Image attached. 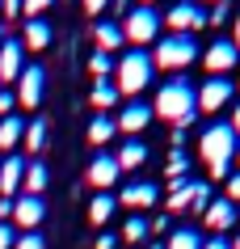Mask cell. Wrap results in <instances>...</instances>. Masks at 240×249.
<instances>
[{
	"label": "cell",
	"instance_id": "obj_18",
	"mask_svg": "<svg viewBox=\"0 0 240 249\" xmlns=\"http://www.w3.org/2000/svg\"><path fill=\"white\" fill-rule=\"evenodd\" d=\"M156 198H160V190H156L152 182H131L127 190H122V203H127V207H135V211H139V207H152Z\"/></svg>",
	"mask_w": 240,
	"mask_h": 249
},
{
	"label": "cell",
	"instance_id": "obj_43",
	"mask_svg": "<svg viewBox=\"0 0 240 249\" xmlns=\"http://www.w3.org/2000/svg\"><path fill=\"white\" fill-rule=\"evenodd\" d=\"M227 127H232V135H240V106H236V114H232V123H227Z\"/></svg>",
	"mask_w": 240,
	"mask_h": 249
},
{
	"label": "cell",
	"instance_id": "obj_40",
	"mask_svg": "<svg viewBox=\"0 0 240 249\" xmlns=\"http://www.w3.org/2000/svg\"><path fill=\"white\" fill-rule=\"evenodd\" d=\"M106 4H110V0H84V9H89V13H101Z\"/></svg>",
	"mask_w": 240,
	"mask_h": 249
},
{
	"label": "cell",
	"instance_id": "obj_42",
	"mask_svg": "<svg viewBox=\"0 0 240 249\" xmlns=\"http://www.w3.org/2000/svg\"><path fill=\"white\" fill-rule=\"evenodd\" d=\"M97 249H114V236H110V232H106V236H97Z\"/></svg>",
	"mask_w": 240,
	"mask_h": 249
},
{
	"label": "cell",
	"instance_id": "obj_31",
	"mask_svg": "<svg viewBox=\"0 0 240 249\" xmlns=\"http://www.w3.org/2000/svg\"><path fill=\"white\" fill-rule=\"evenodd\" d=\"M51 4H55V0H21V13H26V17H42Z\"/></svg>",
	"mask_w": 240,
	"mask_h": 249
},
{
	"label": "cell",
	"instance_id": "obj_15",
	"mask_svg": "<svg viewBox=\"0 0 240 249\" xmlns=\"http://www.w3.org/2000/svg\"><path fill=\"white\" fill-rule=\"evenodd\" d=\"M114 123H118V131H127V135H139L147 127V123H152V110H147L144 102H131L127 106V110H122L118 118H114Z\"/></svg>",
	"mask_w": 240,
	"mask_h": 249
},
{
	"label": "cell",
	"instance_id": "obj_12",
	"mask_svg": "<svg viewBox=\"0 0 240 249\" xmlns=\"http://www.w3.org/2000/svg\"><path fill=\"white\" fill-rule=\"evenodd\" d=\"M42 215H47V203H42L38 195H21V198H13V224H17V228H38Z\"/></svg>",
	"mask_w": 240,
	"mask_h": 249
},
{
	"label": "cell",
	"instance_id": "obj_24",
	"mask_svg": "<svg viewBox=\"0 0 240 249\" xmlns=\"http://www.w3.org/2000/svg\"><path fill=\"white\" fill-rule=\"evenodd\" d=\"M114 207H118V203H114V195H110V190H101V195H93V203H89V220H93V224H106L110 215H114Z\"/></svg>",
	"mask_w": 240,
	"mask_h": 249
},
{
	"label": "cell",
	"instance_id": "obj_17",
	"mask_svg": "<svg viewBox=\"0 0 240 249\" xmlns=\"http://www.w3.org/2000/svg\"><path fill=\"white\" fill-rule=\"evenodd\" d=\"M93 38H97V51H118L122 42H127V34H122V26L118 21H97L93 26Z\"/></svg>",
	"mask_w": 240,
	"mask_h": 249
},
{
	"label": "cell",
	"instance_id": "obj_45",
	"mask_svg": "<svg viewBox=\"0 0 240 249\" xmlns=\"http://www.w3.org/2000/svg\"><path fill=\"white\" fill-rule=\"evenodd\" d=\"M211 4H215V9H219V4H232V0H211Z\"/></svg>",
	"mask_w": 240,
	"mask_h": 249
},
{
	"label": "cell",
	"instance_id": "obj_49",
	"mask_svg": "<svg viewBox=\"0 0 240 249\" xmlns=\"http://www.w3.org/2000/svg\"><path fill=\"white\" fill-rule=\"evenodd\" d=\"M144 4H152V0H144Z\"/></svg>",
	"mask_w": 240,
	"mask_h": 249
},
{
	"label": "cell",
	"instance_id": "obj_47",
	"mask_svg": "<svg viewBox=\"0 0 240 249\" xmlns=\"http://www.w3.org/2000/svg\"><path fill=\"white\" fill-rule=\"evenodd\" d=\"M0 42H4V26H0Z\"/></svg>",
	"mask_w": 240,
	"mask_h": 249
},
{
	"label": "cell",
	"instance_id": "obj_1",
	"mask_svg": "<svg viewBox=\"0 0 240 249\" xmlns=\"http://www.w3.org/2000/svg\"><path fill=\"white\" fill-rule=\"evenodd\" d=\"M156 114L164 118V123H173V127L186 131L190 123H194V114H198V89H194L186 76L169 80V85L156 93Z\"/></svg>",
	"mask_w": 240,
	"mask_h": 249
},
{
	"label": "cell",
	"instance_id": "obj_6",
	"mask_svg": "<svg viewBox=\"0 0 240 249\" xmlns=\"http://www.w3.org/2000/svg\"><path fill=\"white\" fill-rule=\"evenodd\" d=\"M207 207H211V186L207 182H194V178L173 182V190H169V211L186 215V211H207Z\"/></svg>",
	"mask_w": 240,
	"mask_h": 249
},
{
	"label": "cell",
	"instance_id": "obj_4",
	"mask_svg": "<svg viewBox=\"0 0 240 249\" xmlns=\"http://www.w3.org/2000/svg\"><path fill=\"white\" fill-rule=\"evenodd\" d=\"M152 72H156V64H152V55L144 51H127L118 59V93H144L147 85H152Z\"/></svg>",
	"mask_w": 240,
	"mask_h": 249
},
{
	"label": "cell",
	"instance_id": "obj_38",
	"mask_svg": "<svg viewBox=\"0 0 240 249\" xmlns=\"http://www.w3.org/2000/svg\"><path fill=\"white\" fill-rule=\"evenodd\" d=\"M202 249H232V245H227L224 236H211V241H202Z\"/></svg>",
	"mask_w": 240,
	"mask_h": 249
},
{
	"label": "cell",
	"instance_id": "obj_14",
	"mask_svg": "<svg viewBox=\"0 0 240 249\" xmlns=\"http://www.w3.org/2000/svg\"><path fill=\"white\" fill-rule=\"evenodd\" d=\"M202 220H207V228H211V232H224V228H232V224H236V203L215 198L211 207L202 211Z\"/></svg>",
	"mask_w": 240,
	"mask_h": 249
},
{
	"label": "cell",
	"instance_id": "obj_8",
	"mask_svg": "<svg viewBox=\"0 0 240 249\" xmlns=\"http://www.w3.org/2000/svg\"><path fill=\"white\" fill-rule=\"evenodd\" d=\"M236 59H240V47H236V42H227V38L211 42V47H207V55H202V64H207V72H211V76L232 72V68H236Z\"/></svg>",
	"mask_w": 240,
	"mask_h": 249
},
{
	"label": "cell",
	"instance_id": "obj_25",
	"mask_svg": "<svg viewBox=\"0 0 240 249\" xmlns=\"http://www.w3.org/2000/svg\"><path fill=\"white\" fill-rule=\"evenodd\" d=\"M114 131H118V123H114L110 114H101V110H97V114H93V123H89V140H93V144H106V140H110Z\"/></svg>",
	"mask_w": 240,
	"mask_h": 249
},
{
	"label": "cell",
	"instance_id": "obj_3",
	"mask_svg": "<svg viewBox=\"0 0 240 249\" xmlns=\"http://www.w3.org/2000/svg\"><path fill=\"white\" fill-rule=\"evenodd\" d=\"M198 59V42L194 34H169V38L156 42V55H152V64L156 68H169V72H181Z\"/></svg>",
	"mask_w": 240,
	"mask_h": 249
},
{
	"label": "cell",
	"instance_id": "obj_16",
	"mask_svg": "<svg viewBox=\"0 0 240 249\" xmlns=\"http://www.w3.org/2000/svg\"><path fill=\"white\" fill-rule=\"evenodd\" d=\"M21 182H26V157L0 160V190H4V195H17V190H21Z\"/></svg>",
	"mask_w": 240,
	"mask_h": 249
},
{
	"label": "cell",
	"instance_id": "obj_13",
	"mask_svg": "<svg viewBox=\"0 0 240 249\" xmlns=\"http://www.w3.org/2000/svg\"><path fill=\"white\" fill-rule=\"evenodd\" d=\"M118 160L110 157V152H97L93 165H89V186H97V190H110V186L118 182Z\"/></svg>",
	"mask_w": 240,
	"mask_h": 249
},
{
	"label": "cell",
	"instance_id": "obj_21",
	"mask_svg": "<svg viewBox=\"0 0 240 249\" xmlns=\"http://www.w3.org/2000/svg\"><path fill=\"white\" fill-rule=\"evenodd\" d=\"M118 97H122V93H118V85H114L110 76H97V80H93V106L101 110V114H106V110L118 102Z\"/></svg>",
	"mask_w": 240,
	"mask_h": 249
},
{
	"label": "cell",
	"instance_id": "obj_22",
	"mask_svg": "<svg viewBox=\"0 0 240 249\" xmlns=\"http://www.w3.org/2000/svg\"><path fill=\"white\" fill-rule=\"evenodd\" d=\"M21 140H26V123H21V118H17V114L0 118V148L9 152V148H17V144H21Z\"/></svg>",
	"mask_w": 240,
	"mask_h": 249
},
{
	"label": "cell",
	"instance_id": "obj_7",
	"mask_svg": "<svg viewBox=\"0 0 240 249\" xmlns=\"http://www.w3.org/2000/svg\"><path fill=\"white\" fill-rule=\"evenodd\" d=\"M169 26H173V34H194V30L207 26V13H202L194 0H177L173 9H169V17H164Z\"/></svg>",
	"mask_w": 240,
	"mask_h": 249
},
{
	"label": "cell",
	"instance_id": "obj_20",
	"mask_svg": "<svg viewBox=\"0 0 240 249\" xmlns=\"http://www.w3.org/2000/svg\"><path fill=\"white\" fill-rule=\"evenodd\" d=\"M47 182H51L47 165H42V160H26V182H21V190H26V195H38V198H42Z\"/></svg>",
	"mask_w": 240,
	"mask_h": 249
},
{
	"label": "cell",
	"instance_id": "obj_33",
	"mask_svg": "<svg viewBox=\"0 0 240 249\" xmlns=\"http://www.w3.org/2000/svg\"><path fill=\"white\" fill-rule=\"evenodd\" d=\"M227 203H240V173H227Z\"/></svg>",
	"mask_w": 240,
	"mask_h": 249
},
{
	"label": "cell",
	"instance_id": "obj_11",
	"mask_svg": "<svg viewBox=\"0 0 240 249\" xmlns=\"http://www.w3.org/2000/svg\"><path fill=\"white\" fill-rule=\"evenodd\" d=\"M21 72H26V47L13 42V38H4L0 42V85L4 80H17Z\"/></svg>",
	"mask_w": 240,
	"mask_h": 249
},
{
	"label": "cell",
	"instance_id": "obj_27",
	"mask_svg": "<svg viewBox=\"0 0 240 249\" xmlns=\"http://www.w3.org/2000/svg\"><path fill=\"white\" fill-rule=\"evenodd\" d=\"M164 173H169V182H186V173H190V157L181 152V148H173V152H169V160H164Z\"/></svg>",
	"mask_w": 240,
	"mask_h": 249
},
{
	"label": "cell",
	"instance_id": "obj_41",
	"mask_svg": "<svg viewBox=\"0 0 240 249\" xmlns=\"http://www.w3.org/2000/svg\"><path fill=\"white\" fill-rule=\"evenodd\" d=\"M9 215H13V203H9V198H0V220H9Z\"/></svg>",
	"mask_w": 240,
	"mask_h": 249
},
{
	"label": "cell",
	"instance_id": "obj_5",
	"mask_svg": "<svg viewBox=\"0 0 240 249\" xmlns=\"http://www.w3.org/2000/svg\"><path fill=\"white\" fill-rule=\"evenodd\" d=\"M122 34H127V42H135L139 51H144V42H152L160 34V13L152 9V4H139V9H131V13L118 21Z\"/></svg>",
	"mask_w": 240,
	"mask_h": 249
},
{
	"label": "cell",
	"instance_id": "obj_39",
	"mask_svg": "<svg viewBox=\"0 0 240 249\" xmlns=\"http://www.w3.org/2000/svg\"><path fill=\"white\" fill-rule=\"evenodd\" d=\"M110 4H114V13H122V17L131 13V0H110Z\"/></svg>",
	"mask_w": 240,
	"mask_h": 249
},
{
	"label": "cell",
	"instance_id": "obj_9",
	"mask_svg": "<svg viewBox=\"0 0 240 249\" xmlns=\"http://www.w3.org/2000/svg\"><path fill=\"white\" fill-rule=\"evenodd\" d=\"M42 89H47V72L38 64H26V72L17 76V102L21 106H42Z\"/></svg>",
	"mask_w": 240,
	"mask_h": 249
},
{
	"label": "cell",
	"instance_id": "obj_44",
	"mask_svg": "<svg viewBox=\"0 0 240 249\" xmlns=\"http://www.w3.org/2000/svg\"><path fill=\"white\" fill-rule=\"evenodd\" d=\"M232 42H236V47H240V13H236V38H232Z\"/></svg>",
	"mask_w": 240,
	"mask_h": 249
},
{
	"label": "cell",
	"instance_id": "obj_2",
	"mask_svg": "<svg viewBox=\"0 0 240 249\" xmlns=\"http://www.w3.org/2000/svg\"><path fill=\"white\" fill-rule=\"evenodd\" d=\"M198 157H202V165H207V173H211V178H227L232 160H236V135H232V127H227V123H211V127L202 131Z\"/></svg>",
	"mask_w": 240,
	"mask_h": 249
},
{
	"label": "cell",
	"instance_id": "obj_48",
	"mask_svg": "<svg viewBox=\"0 0 240 249\" xmlns=\"http://www.w3.org/2000/svg\"><path fill=\"white\" fill-rule=\"evenodd\" d=\"M236 160H240V144H236Z\"/></svg>",
	"mask_w": 240,
	"mask_h": 249
},
{
	"label": "cell",
	"instance_id": "obj_34",
	"mask_svg": "<svg viewBox=\"0 0 240 249\" xmlns=\"http://www.w3.org/2000/svg\"><path fill=\"white\" fill-rule=\"evenodd\" d=\"M13 106H17V93H9V89H0V114L9 118V114H13Z\"/></svg>",
	"mask_w": 240,
	"mask_h": 249
},
{
	"label": "cell",
	"instance_id": "obj_26",
	"mask_svg": "<svg viewBox=\"0 0 240 249\" xmlns=\"http://www.w3.org/2000/svg\"><path fill=\"white\" fill-rule=\"evenodd\" d=\"M47 127H51L47 118H34V123H26V148L34 152V157L47 148Z\"/></svg>",
	"mask_w": 240,
	"mask_h": 249
},
{
	"label": "cell",
	"instance_id": "obj_30",
	"mask_svg": "<svg viewBox=\"0 0 240 249\" xmlns=\"http://www.w3.org/2000/svg\"><path fill=\"white\" fill-rule=\"evenodd\" d=\"M13 249H47V241H42V232H21Z\"/></svg>",
	"mask_w": 240,
	"mask_h": 249
},
{
	"label": "cell",
	"instance_id": "obj_32",
	"mask_svg": "<svg viewBox=\"0 0 240 249\" xmlns=\"http://www.w3.org/2000/svg\"><path fill=\"white\" fill-rule=\"evenodd\" d=\"M89 68H93V76H110V55H106V51H93Z\"/></svg>",
	"mask_w": 240,
	"mask_h": 249
},
{
	"label": "cell",
	"instance_id": "obj_23",
	"mask_svg": "<svg viewBox=\"0 0 240 249\" xmlns=\"http://www.w3.org/2000/svg\"><path fill=\"white\" fill-rule=\"evenodd\" d=\"M118 169H139V165H144L147 160V144H139V140H131V144H122L118 148Z\"/></svg>",
	"mask_w": 240,
	"mask_h": 249
},
{
	"label": "cell",
	"instance_id": "obj_35",
	"mask_svg": "<svg viewBox=\"0 0 240 249\" xmlns=\"http://www.w3.org/2000/svg\"><path fill=\"white\" fill-rule=\"evenodd\" d=\"M0 13L9 17V21H13V17H21V0H0Z\"/></svg>",
	"mask_w": 240,
	"mask_h": 249
},
{
	"label": "cell",
	"instance_id": "obj_28",
	"mask_svg": "<svg viewBox=\"0 0 240 249\" xmlns=\"http://www.w3.org/2000/svg\"><path fill=\"white\" fill-rule=\"evenodd\" d=\"M164 249H202V236L194 232V228H177L173 236H169V245Z\"/></svg>",
	"mask_w": 240,
	"mask_h": 249
},
{
	"label": "cell",
	"instance_id": "obj_10",
	"mask_svg": "<svg viewBox=\"0 0 240 249\" xmlns=\"http://www.w3.org/2000/svg\"><path fill=\"white\" fill-rule=\"evenodd\" d=\"M232 102V85L224 76H207V85L198 89V110L202 114H215V110H224Z\"/></svg>",
	"mask_w": 240,
	"mask_h": 249
},
{
	"label": "cell",
	"instance_id": "obj_46",
	"mask_svg": "<svg viewBox=\"0 0 240 249\" xmlns=\"http://www.w3.org/2000/svg\"><path fill=\"white\" fill-rule=\"evenodd\" d=\"M232 249H240V236H236V241H232Z\"/></svg>",
	"mask_w": 240,
	"mask_h": 249
},
{
	"label": "cell",
	"instance_id": "obj_37",
	"mask_svg": "<svg viewBox=\"0 0 240 249\" xmlns=\"http://www.w3.org/2000/svg\"><path fill=\"white\" fill-rule=\"evenodd\" d=\"M224 17H227V4H219V9H211V17H207V26H219Z\"/></svg>",
	"mask_w": 240,
	"mask_h": 249
},
{
	"label": "cell",
	"instance_id": "obj_36",
	"mask_svg": "<svg viewBox=\"0 0 240 249\" xmlns=\"http://www.w3.org/2000/svg\"><path fill=\"white\" fill-rule=\"evenodd\" d=\"M13 245H17V232L9 224H0V249H13Z\"/></svg>",
	"mask_w": 240,
	"mask_h": 249
},
{
	"label": "cell",
	"instance_id": "obj_19",
	"mask_svg": "<svg viewBox=\"0 0 240 249\" xmlns=\"http://www.w3.org/2000/svg\"><path fill=\"white\" fill-rule=\"evenodd\" d=\"M26 47L30 51H47V47H51V26H47V17H30L26 21Z\"/></svg>",
	"mask_w": 240,
	"mask_h": 249
},
{
	"label": "cell",
	"instance_id": "obj_29",
	"mask_svg": "<svg viewBox=\"0 0 240 249\" xmlns=\"http://www.w3.org/2000/svg\"><path fill=\"white\" fill-rule=\"evenodd\" d=\"M147 232H152V224H147L144 215H131V220L122 224V236H127V241H131V245H135V241H144Z\"/></svg>",
	"mask_w": 240,
	"mask_h": 249
}]
</instances>
